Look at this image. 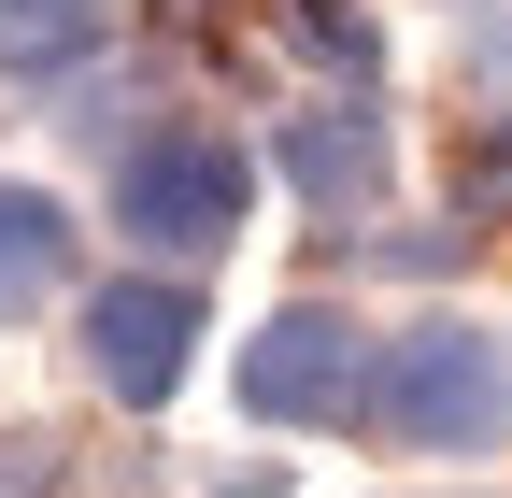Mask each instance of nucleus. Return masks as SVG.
I'll return each mask as SVG.
<instances>
[{"label": "nucleus", "instance_id": "nucleus-12", "mask_svg": "<svg viewBox=\"0 0 512 498\" xmlns=\"http://www.w3.org/2000/svg\"><path fill=\"white\" fill-rule=\"evenodd\" d=\"M214 498H285V456H256V470H214Z\"/></svg>", "mask_w": 512, "mask_h": 498}, {"label": "nucleus", "instance_id": "nucleus-7", "mask_svg": "<svg viewBox=\"0 0 512 498\" xmlns=\"http://www.w3.org/2000/svg\"><path fill=\"white\" fill-rule=\"evenodd\" d=\"M114 43V0H0V86H86Z\"/></svg>", "mask_w": 512, "mask_h": 498}, {"label": "nucleus", "instance_id": "nucleus-8", "mask_svg": "<svg viewBox=\"0 0 512 498\" xmlns=\"http://www.w3.org/2000/svg\"><path fill=\"white\" fill-rule=\"evenodd\" d=\"M285 43L313 57V72H342V86L384 72V15H370V0H285Z\"/></svg>", "mask_w": 512, "mask_h": 498}, {"label": "nucleus", "instance_id": "nucleus-1", "mask_svg": "<svg viewBox=\"0 0 512 498\" xmlns=\"http://www.w3.org/2000/svg\"><path fill=\"white\" fill-rule=\"evenodd\" d=\"M356 427L384 456H498L512 442V342L484 314H413L370 342V399Z\"/></svg>", "mask_w": 512, "mask_h": 498}, {"label": "nucleus", "instance_id": "nucleus-9", "mask_svg": "<svg viewBox=\"0 0 512 498\" xmlns=\"http://www.w3.org/2000/svg\"><path fill=\"white\" fill-rule=\"evenodd\" d=\"M441 185H456V228H512V100L456 129V171Z\"/></svg>", "mask_w": 512, "mask_h": 498}, {"label": "nucleus", "instance_id": "nucleus-4", "mask_svg": "<svg viewBox=\"0 0 512 498\" xmlns=\"http://www.w3.org/2000/svg\"><path fill=\"white\" fill-rule=\"evenodd\" d=\"M370 342H384V328H356L342 299H285V314H256V342L228 356V399H242L256 427H356Z\"/></svg>", "mask_w": 512, "mask_h": 498}, {"label": "nucleus", "instance_id": "nucleus-2", "mask_svg": "<svg viewBox=\"0 0 512 498\" xmlns=\"http://www.w3.org/2000/svg\"><path fill=\"white\" fill-rule=\"evenodd\" d=\"M256 214V143L214 114H157V129L114 143V242L143 271H214Z\"/></svg>", "mask_w": 512, "mask_h": 498}, {"label": "nucleus", "instance_id": "nucleus-10", "mask_svg": "<svg viewBox=\"0 0 512 498\" xmlns=\"http://www.w3.org/2000/svg\"><path fill=\"white\" fill-rule=\"evenodd\" d=\"M470 242H484V228H399V242H370V271H413V285H441V271L470 257Z\"/></svg>", "mask_w": 512, "mask_h": 498}, {"label": "nucleus", "instance_id": "nucleus-5", "mask_svg": "<svg viewBox=\"0 0 512 498\" xmlns=\"http://www.w3.org/2000/svg\"><path fill=\"white\" fill-rule=\"evenodd\" d=\"M271 171H285L328 228H356V214H384V185H399V129H384V100H370V86L299 100L285 129H271Z\"/></svg>", "mask_w": 512, "mask_h": 498}, {"label": "nucleus", "instance_id": "nucleus-6", "mask_svg": "<svg viewBox=\"0 0 512 498\" xmlns=\"http://www.w3.org/2000/svg\"><path fill=\"white\" fill-rule=\"evenodd\" d=\"M72 271H86V228H72V200H57V185H15V171H0V328L57 314V299H72Z\"/></svg>", "mask_w": 512, "mask_h": 498}, {"label": "nucleus", "instance_id": "nucleus-11", "mask_svg": "<svg viewBox=\"0 0 512 498\" xmlns=\"http://www.w3.org/2000/svg\"><path fill=\"white\" fill-rule=\"evenodd\" d=\"M456 43H470V72H512V0H470Z\"/></svg>", "mask_w": 512, "mask_h": 498}, {"label": "nucleus", "instance_id": "nucleus-3", "mask_svg": "<svg viewBox=\"0 0 512 498\" xmlns=\"http://www.w3.org/2000/svg\"><path fill=\"white\" fill-rule=\"evenodd\" d=\"M214 314H200V271H114L72 299V356H86V385L114 413H171L185 399V370H200Z\"/></svg>", "mask_w": 512, "mask_h": 498}]
</instances>
